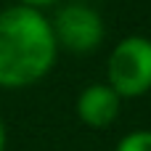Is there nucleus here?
Instances as JSON below:
<instances>
[{"instance_id":"nucleus-7","label":"nucleus","mask_w":151,"mask_h":151,"mask_svg":"<svg viewBox=\"0 0 151 151\" xmlns=\"http://www.w3.org/2000/svg\"><path fill=\"white\" fill-rule=\"evenodd\" d=\"M24 3H29V5H45V3H53V0H24Z\"/></svg>"},{"instance_id":"nucleus-5","label":"nucleus","mask_w":151,"mask_h":151,"mask_svg":"<svg viewBox=\"0 0 151 151\" xmlns=\"http://www.w3.org/2000/svg\"><path fill=\"white\" fill-rule=\"evenodd\" d=\"M117 151H151V133L149 130H138V133H130L119 141Z\"/></svg>"},{"instance_id":"nucleus-1","label":"nucleus","mask_w":151,"mask_h":151,"mask_svg":"<svg viewBox=\"0 0 151 151\" xmlns=\"http://www.w3.org/2000/svg\"><path fill=\"white\" fill-rule=\"evenodd\" d=\"M56 58L50 24L27 5L0 13V85L21 88L40 80Z\"/></svg>"},{"instance_id":"nucleus-3","label":"nucleus","mask_w":151,"mask_h":151,"mask_svg":"<svg viewBox=\"0 0 151 151\" xmlns=\"http://www.w3.org/2000/svg\"><path fill=\"white\" fill-rule=\"evenodd\" d=\"M50 29H53L56 40H61L69 50H77V53L93 50L104 37V24H101L98 13L85 8V5L64 8L56 16V24Z\"/></svg>"},{"instance_id":"nucleus-4","label":"nucleus","mask_w":151,"mask_h":151,"mask_svg":"<svg viewBox=\"0 0 151 151\" xmlns=\"http://www.w3.org/2000/svg\"><path fill=\"white\" fill-rule=\"evenodd\" d=\"M77 114L90 127H106L119 114V96L109 85H90L80 93Z\"/></svg>"},{"instance_id":"nucleus-6","label":"nucleus","mask_w":151,"mask_h":151,"mask_svg":"<svg viewBox=\"0 0 151 151\" xmlns=\"http://www.w3.org/2000/svg\"><path fill=\"white\" fill-rule=\"evenodd\" d=\"M5 149V127H3V122H0V151Z\"/></svg>"},{"instance_id":"nucleus-2","label":"nucleus","mask_w":151,"mask_h":151,"mask_svg":"<svg viewBox=\"0 0 151 151\" xmlns=\"http://www.w3.org/2000/svg\"><path fill=\"white\" fill-rule=\"evenodd\" d=\"M109 88L117 96H141L151 88V40L125 37L109 58Z\"/></svg>"}]
</instances>
